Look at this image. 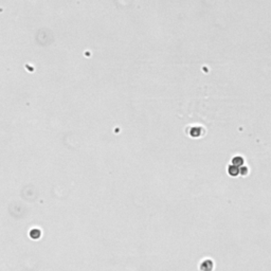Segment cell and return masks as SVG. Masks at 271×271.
<instances>
[{
    "mask_svg": "<svg viewBox=\"0 0 271 271\" xmlns=\"http://www.w3.org/2000/svg\"><path fill=\"white\" fill-rule=\"evenodd\" d=\"M40 236V231L37 229H34L31 231V237L32 238H38V237Z\"/></svg>",
    "mask_w": 271,
    "mask_h": 271,
    "instance_id": "3",
    "label": "cell"
},
{
    "mask_svg": "<svg viewBox=\"0 0 271 271\" xmlns=\"http://www.w3.org/2000/svg\"><path fill=\"white\" fill-rule=\"evenodd\" d=\"M243 158H240V157H235L234 159L232 160V163L233 165H240V164H243Z\"/></svg>",
    "mask_w": 271,
    "mask_h": 271,
    "instance_id": "2",
    "label": "cell"
},
{
    "mask_svg": "<svg viewBox=\"0 0 271 271\" xmlns=\"http://www.w3.org/2000/svg\"><path fill=\"white\" fill-rule=\"evenodd\" d=\"M229 174H230V176H232V177H236L237 175H238V173H239V169H237V168L235 165H230L229 168Z\"/></svg>",
    "mask_w": 271,
    "mask_h": 271,
    "instance_id": "1",
    "label": "cell"
}]
</instances>
